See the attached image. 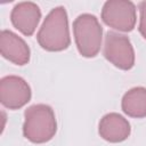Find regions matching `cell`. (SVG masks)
<instances>
[{
  "label": "cell",
  "instance_id": "cell-4",
  "mask_svg": "<svg viewBox=\"0 0 146 146\" xmlns=\"http://www.w3.org/2000/svg\"><path fill=\"white\" fill-rule=\"evenodd\" d=\"M103 22L112 29L130 32L137 21V9L133 2L128 0L106 1L102 9Z\"/></svg>",
  "mask_w": 146,
  "mask_h": 146
},
{
  "label": "cell",
  "instance_id": "cell-5",
  "mask_svg": "<svg viewBox=\"0 0 146 146\" xmlns=\"http://www.w3.org/2000/svg\"><path fill=\"white\" fill-rule=\"evenodd\" d=\"M103 54L111 64L120 70L128 71L135 65V50L129 38L124 34L108 31Z\"/></svg>",
  "mask_w": 146,
  "mask_h": 146
},
{
  "label": "cell",
  "instance_id": "cell-6",
  "mask_svg": "<svg viewBox=\"0 0 146 146\" xmlns=\"http://www.w3.org/2000/svg\"><path fill=\"white\" fill-rule=\"evenodd\" d=\"M29 83L21 76L7 75L0 80V102L9 110H18L31 100Z\"/></svg>",
  "mask_w": 146,
  "mask_h": 146
},
{
  "label": "cell",
  "instance_id": "cell-8",
  "mask_svg": "<svg viewBox=\"0 0 146 146\" xmlns=\"http://www.w3.org/2000/svg\"><path fill=\"white\" fill-rule=\"evenodd\" d=\"M0 51L2 57L9 62L23 66L30 60V48L26 42L16 33L2 30L0 34Z\"/></svg>",
  "mask_w": 146,
  "mask_h": 146
},
{
  "label": "cell",
  "instance_id": "cell-11",
  "mask_svg": "<svg viewBox=\"0 0 146 146\" xmlns=\"http://www.w3.org/2000/svg\"><path fill=\"white\" fill-rule=\"evenodd\" d=\"M139 8V14H140V18H139V32L143 35L144 39H146V1H141L138 6Z\"/></svg>",
  "mask_w": 146,
  "mask_h": 146
},
{
  "label": "cell",
  "instance_id": "cell-2",
  "mask_svg": "<svg viewBox=\"0 0 146 146\" xmlns=\"http://www.w3.org/2000/svg\"><path fill=\"white\" fill-rule=\"evenodd\" d=\"M23 135L34 144H43L52 139L57 131L54 110L46 104H35L24 112Z\"/></svg>",
  "mask_w": 146,
  "mask_h": 146
},
{
  "label": "cell",
  "instance_id": "cell-10",
  "mask_svg": "<svg viewBox=\"0 0 146 146\" xmlns=\"http://www.w3.org/2000/svg\"><path fill=\"white\" fill-rule=\"evenodd\" d=\"M122 111L131 117L141 119L146 116V88L135 87L122 97Z\"/></svg>",
  "mask_w": 146,
  "mask_h": 146
},
{
  "label": "cell",
  "instance_id": "cell-3",
  "mask_svg": "<svg viewBox=\"0 0 146 146\" xmlns=\"http://www.w3.org/2000/svg\"><path fill=\"white\" fill-rule=\"evenodd\" d=\"M73 33L80 55L87 58L98 55L103 40V27L95 15H79L73 22Z\"/></svg>",
  "mask_w": 146,
  "mask_h": 146
},
{
  "label": "cell",
  "instance_id": "cell-1",
  "mask_svg": "<svg viewBox=\"0 0 146 146\" xmlns=\"http://www.w3.org/2000/svg\"><path fill=\"white\" fill-rule=\"evenodd\" d=\"M36 40L47 51H62L68 48L71 36L67 13L64 7H56L46 16L36 34Z\"/></svg>",
  "mask_w": 146,
  "mask_h": 146
},
{
  "label": "cell",
  "instance_id": "cell-9",
  "mask_svg": "<svg viewBox=\"0 0 146 146\" xmlns=\"http://www.w3.org/2000/svg\"><path fill=\"white\" fill-rule=\"evenodd\" d=\"M100 137L110 143L124 141L131 132L130 123L119 113H108L104 115L98 125Z\"/></svg>",
  "mask_w": 146,
  "mask_h": 146
},
{
  "label": "cell",
  "instance_id": "cell-7",
  "mask_svg": "<svg viewBox=\"0 0 146 146\" xmlns=\"http://www.w3.org/2000/svg\"><path fill=\"white\" fill-rule=\"evenodd\" d=\"M40 18L41 10L39 6L31 1L17 3L10 14V21L14 27L26 36H30L34 33Z\"/></svg>",
  "mask_w": 146,
  "mask_h": 146
}]
</instances>
